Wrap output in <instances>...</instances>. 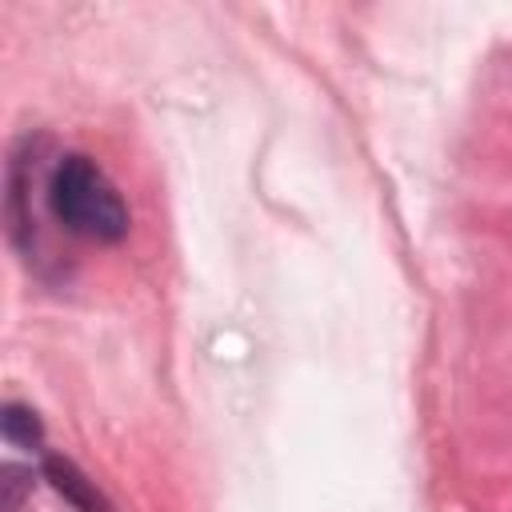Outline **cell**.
<instances>
[{"label":"cell","instance_id":"1","mask_svg":"<svg viewBox=\"0 0 512 512\" xmlns=\"http://www.w3.org/2000/svg\"><path fill=\"white\" fill-rule=\"evenodd\" d=\"M48 208L72 236L100 244H116L128 236V204L120 200L104 168L84 152H68L56 160L48 176Z\"/></svg>","mask_w":512,"mask_h":512},{"label":"cell","instance_id":"2","mask_svg":"<svg viewBox=\"0 0 512 512\" xmlns=\"http://www.w3.org/2000/svg\"><path fill=\"white\" fill-rule=\"evenodd\" d=\"M40 472H44V480H48L76 512H112V504H108V496L96 488V480H88L68 456H60V452H40Z\"/></svg>","mask_w":512,"mask_h":512},{"label":"cell","instance_id":"3","mask_svg":"<svg viewBox=\"0 0 512 512\" xmlns=\"http://www.w3.org/2000/svg\"><path fill=\"white\" fill-rule=\"evenodd\" d=\"M0 432H4V440L8 444H16V448H40L44 444V424H40V416L28 408V404H4V412H0Z\"/></svg>","mask_w":512,"mask_h":512},{"label":"cell","instance_id":"4","mask_svg":"<svg viewBox=\"0 0 512 512\" xmlns=\"http://www.w3.org/2000/svg\"><path fill=\"white\" fill-rule=\"evenodd\" d=\"M0 488H4V512H16L24 492L32 488V472L20 468V464H4L0 468Z\"/></svg>","mask_w":512,"mask_h":512}]
</instances>
